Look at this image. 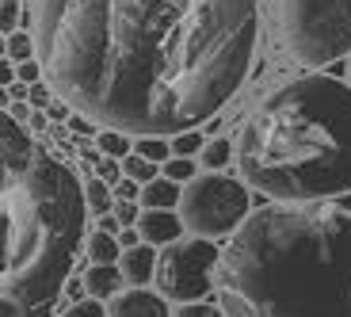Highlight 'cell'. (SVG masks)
I'll list each match as a JSON object with an SVG mask.
<instances>
[{
    "label": "cell",
    "instance_id": "14",
    "mask_svg": "<svg viewBox=\"0 0 351 317\" xmlns=\"http://www.w3.org/2000/svg\"><path fill=\"white\" fill-rule=\"evenodd\" d=\"M84 199H88V211H96V214H111L114 211V187L107 184V180L92 176L84 184Z\"/></svg>",
    "mask_w": 351,
    "mask_h": 317
},
{
    "label": "cell",
    "instance_id": "17",
    "mask_svg": "<svg viewBox=\"0 0 351 317\" xmlns=\"http://www.w3.org/2000/svg\"><path fill=\"white\" fill-rule=\"evenodd\" d=\"M99 153H107V157H130V138H126V130H111V126H104L96 138Z\"/></svg>",
    "mask_w": 351,
    "mask_h": 317
},
{
    "label": "cell",
    "instance_id": "19",
    "mask_svg": "<svg viewBox=\"0 0 351 317\" xmlns=\"http://www.w3.org/2000/svg\"><path fill=\"white\" fill-rule=\"evenodd\" d=\"M123 168H126V176L138 180L141 187L149 184V180H157V176H160V172H157V161L141 157V153H130V157H123Z\"/></svg>",
    "mask_w": 351,
    "mask_h": 317
},
{
    "label": "cell",
    "instance_id": "15",
    "mask_svg": "<svg viewBox=\"0 0 351 317\" xmlns=\"http://www.w3.org/2000/svg\"><path fill=\"white\" fill-rule=\"evenodd\" d=\"M38 54V43L31 35H23V31H12V35H4V58H12V62H27V58H35Z\"/></svg>",
    "mask_w": 351,
    "mask_h": 317
},
{
    "label": "cell",
    "instance_id": "22",
    "mask_svg": "<svg viewBox=\"0 0 351 317\" xmlns=\"http://www.w3.org/2000/svg\"><path fill=\"white\" fill-rule=\"evenodd\" d=\"M65 317H111V309H104V298H80V302H73L69 309H65Z\"/></svg>",
    "mask_w": 351,
    "mask_h": 317
},
{
    "label": "cell",
    "instance_id": "25",
    "mask_svg": "<svg viewBox=\"0 0 351 317\" xmlns=\"http://www.w3.org/2000/svg\"><path fill=\"white\" fill-rule=\"evenodd\" d=\"M19 16H23V4L19 0H4L0 4V27H4V35L19 31Z\"/></svg>",
    "mask_w": 351,
    "mask_h": 317
},
{
    "label": "cell",
    "instance_id": "5",
    "mask_svg": "<svg viewBox=\"0 0 351 317\" xmlns=\"http://www.w3.org/2000/svg\"><path fill=\"white\" fill-rule=\"evenodd\" d=\"M282 35L309 69L351 54V0H282Z\"/></svg>",
    "mask_w": 351,
    "mask_h": 317
},
{
    "label": "cell",
    "instance_id": "4",
    "mask_svg": "<svg viewBox=\"0 0 351 317\" xmlns=\"http://www.w3.org/2000/svg\"><path fill=\"white\" fill-rule=\"evenodd\" d=\"M241 176L279 203H321L351 191V84L302 77L252 111L237 138Z\"/></svg>",
    "mask_w": 351,
    "mask_h": 317
},
{
    "label": "cell",
    "instance_id": "20",
    "mask_svg": "<svg viewBox=\"0 0 351 317\" xmlns=\"http://www.w3.org/2000/svg\"><path fill=\"white\" fill-rule=\"evenodd\" d=\"M202 145H206V138H202L199 130L172 134V153H176V157H195V153H202Z\"/></svg>",
    "mask_w": 351,
    "mask_h": 317
},
{
    "label": "cell",
    "instance_id": "12",
    "mask_svg": "<svg viewBox=\"0 0 351 317\" xmlns=\"http://www.w3.org/2000/svg\"><path fill=\"white\" fill-rule=\"evenodd\" d=\"M180 199H184V187L168 176H157L141 187V207H149V211H172V207H180Z\"/></svg>",
    "mask_w": 351,
    "mask_h": 317
},
{
    "label": "cell",
    "instance_id": "27",
    "mask_svg": "<svg viewBox=\"0 0 351 317\" xmlns=\"http://www.w3.org/2000/svg\"><path fill=\"white\" fill-rule=\"evenodd\" d=\"M16 77L23 80V84H38V77H46V69H43V62H35V58H27V62H19Z\"/></svg>",
    "mask_w": 351,
    "mask_h": 317
},
{
    "label": "cell",
    "instance_id": "28",
    "mask_svg": "<svg viewBox=\"0 0 351 317\" xmlns=\"http://www.w3.org/2000/svg\"><path fill=\"white\" fill-rule=\"evenodd\" d=\"M27 99H31L38 111H50V92H46L43 84H31V96H27Z\"/></svg>",
    "mask_w": 351,
    "mask_h": 317
},
{
    "label": "cell",
    "instance_id": "9",
    "mask_svg": "<svg viewBox=\"0 0 351 317\" xmlns=\"http://www.w3.org/2000/svg\"><path fill=\"white\" fill-rule=\"evenodd\" d=\"M138 229H141V241H149V245H157V248H165V245H172V241H180V233H184V218L176 211H141V222H138Z\"/></svg>",
    "mask_w": 351,
    "mask_h": 317
},
{
    "label": "cell",
    "instance_id": "18",
    "mask_svg": "<svg viewBox=\"0 0 351 317\" xmlns=\"http://www.w3.org/2000/svg\"><path fill=\"white\" fill-rule=\"evenodd\" d=\"M202 165L210 168V172H221V168L229 165V157H233V145H229L226 138H214V141H206V145H202Z\"/></svg>",
    "mask_w": 351,
    "mask_h": 317
},
{
    "label": "cell",
    "instance_id": "6",
    "mask_svg": "<svg viewBox=\"0 0 351 317\" xmlns=\"http://www.w3.org/2000/svg\"><path fill=\"white\" fill-rule=\"evenodd\" d=\"M180 218L195 237H229L248 218V187L237 184L233 176H221V172L195 176L184 184Z\"/></svg>",
    "mask_w": 351,
    "mask_h": 317
},
{
    "label": "cell",
    "instance_id": "11",
    "mask_svg": "<svg viewBox=\"0 0 351 317\" xmlns=\"http://www.w3.org/2000/svg\"><path fill=\"white\" fill-rule=\"evenodd\" d=\"M123 283H126V275L119 264H88L84 275H80V287L92 298H114L123 291Z\"/></svg>",
    "mask_w": 351,
    "mask_h": 317
},
{
    "label": "cell",
    "instance_id": "3",
    "mask_svg": "<svg viewBox=\"0 0 351 317\" xmlns=\"http://www.w3.org/2000/svg\"><path fill=\"white\" fill-rule=\"evenodd\" d=\"M0 222H4V314L50 317L84 237V187L77 172L38 150L4 111L0 126Z\"/></svg>",
    "mask_w": 351,
    "mask_h": 317
},
{
    "label": "cell",
    "instance_id": "23",
    "mask_svg": "<svg viewBox=\"0 0 351 317\" xmlns=\"http://www.w3.org/2000/svg\"><path fill=\"white\" fill-rule=\"evenodd\" d=\"M172 317H229L226 306H210V302H180V309H176Z\"/></svg>",
    "mask_w": 351,
    "mask_h": 317
},
{
    "label": "cell",
    "instance_id": "2",
    "mask_svg": "<svg viewBox=\"0 0 351 317\" xmlns=\"http://www.w3.org/2000/svg\"><path fill=\"white\" fill-rule=\"evenodd\" d=\"M229 317H351V214L325 203L263 207L218 264Z\"/></svg>",
    "mask_w": 351,
    "mask_h": 317
},
{
    "label": "cell",
    "instance_id": "26",
    "mask_svg": "<svg viewBox=\"0 0 351 317\" xmlns=\"http://www.w3.org/2000/svg\"><path fill=\"white\" fill-rule=\"evenodd\" d=\"M114 218L123 222V226H138V222H141L138 199H114Z\"/></svg>",
    "mask_w": 351,
    "mask_h": 317
},
{
    "label": "cell",
    "instance_id": "8",
    "mask_svg": "<svg viewBox=\"0 0 351 317\" xmlns=\"http://www.w3.org/2000/svg\"><path fill=\"white\" fill-rule=\"evenodd\" d=\"M111 317H172L168 298L149 287H130L111 298Z\"/></svg>",
    "mask_w": 351,
    "mask_h": 317
},
{
    "label": "cell",
    "instance_id": "21",
    "mask_svg": "<svg viewBox=\"0 0 351 317\" xmlns=\"http://www.w3.org/2000/svg\"><path fill=\"white\" fill-rule=\"evenodd\" d=\"M160 172H165L168 180H176V184H187V180H195V161L191 157H168L165 165H160Z\"/></svg>",
    "mask_w": 351,
    "mask_h": 317
},
{
    "label": "cell",
    "instance_id": "16",
    "mask_svg": "<svg viewBox=\"0 0 351 317\" xmlns=\"http://www.w3.org/2000/svg\"><path fill=\"white\" fill-rule=\"evenodd\" d=\"M134 150H138L141 157L160 161V165H165V161L172 157V141H165V134H141V138L134 141Z\"/></svg>",
    "mask_w": 351,
    "mask_h": 317
},
{
    "label": "cell",
    "instance_id": "10",
    "mask_svg": "<svg viewBox=\"0 0 351 317\" xmlns=\"http://www.w3.org/2000/svg\"><path fill=\"white\" fill-rule=\"evenodd\" d=\"M157 245H149V241H138V245L123 248V260H119V268H123L126 283L130 287H145L149 279H157Z\"/></svg>",
    "mask_w": 351,
    "mask_h": 317
},
{
    "label": "cell",
    "instance_id": "13",
    "mask_svg": "<svg viewBox=\"0 0 351 317\" xmlns=\"http://www.w3.org/2000/svg\"><path fill=\"white\" fill-rule=\"evenodd\" d=\"M119 260H123V241H119V233L96 229L88 237V264H119Z\"/></svg>",
    "mask_w": 351,
    "mask_h": 317
},
{
    "label": "cell",
    "instance_id": "1",
    "mask_svg": "<svg viewBox=\"0 0 351 317\" xmlns=\"http://www.w3.org/2000/svg\"><path fill=\"white\" fill-rule=\"evenodd\" d=\"M35 23L53 96L138 138L214 119L260 43L256 0H38Z\"/></svg>",
    "mask_w": 351,
    "mask_h": 317
},
{
    "label": "cell",
    "instance_id": "24",
    "mask_svg": "<svg viewBox=\"0 0 351 317\" xmlns=\"http://www.w3.org/2000/svg\"><path fill=\"white\" fill-rule=\"evenodd\" d=\"M96 176L99 180H107V184H119V180H123L126 176V168L123 165H119V161H114V157H107V153H104V157H96Z\"/></svg>",
    "mask_w": 351,
    "mask_h": 317
},
{
    "label": "cell",
    "instance_id": "7",
    "mask_svg": "<svg viewBox=\"0 0 351 317\" xmlns=\"http://www.w3.org/2000/svg\"><path fill=\"white\" fill-rule=\"evenodd\" d=\"M218 264L221 253L210 237L172 241L160 248L157 260V291L168 302H199L218 287Z\"/></svg>",
    "mask_w": 351,
    "mask_h": 317
}]
</instances>
